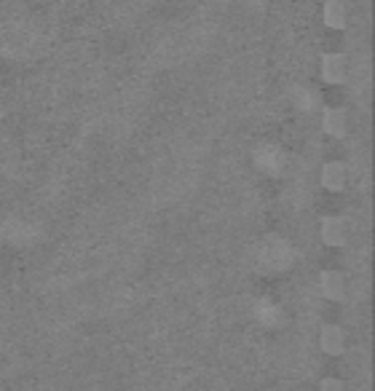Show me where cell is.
<instances>
[{"label": "cell", "instance_id": "obj_1", "mask_svg": "<svg viewBox=\"0 0 375 391\" xmlns=\"http://www.w3.org/2000/svg\"><path fill=\"white\" fill-rule=\"evenodd\" d=\"M351 75L346 54H324L321 56V78L327 83H346Z\"/></svg>", "mask_w": 375, "mask_h": 391}, {"label": "cell", "instance_id": "obj_2", "mask_svg": "<svg viewBox=\"0 0 375 391\" xmlns=\"http://www.w3.org/2000/svg\"><path fill=\"white\" fill-rule=\"evenodd\" d=\"M319 233H321V242L327 244V247H343L348 242V223L343 217H324L319 225Z\"/></svg>", "mask_w": 375, "mask_h": 391}, {"label": "cell", "instance_id": "obj_3", "mask_svg": "<svg viewBox=\"0 0 375 391\" xmlns=\"http://www.w3.org/2000/svg\"><path fill=\"white\" fill-rule=\"evenodd\" d=\"M321 188L324 190H333V193H340V190L348 185V169L346 163L340 161H327L321 166Z\"/></svg>", "mask_w": 375, "mask_h": 391}, {"label": "cell", "instance_id": "obj_4", "mask_svg": "<svg viewBox=\"0 0 375 391\" xmlns=\"http://www.w3.org/2000/svg\"><path fill=\"white\" fill-rule=\"evenodd\" d=\"M321 129L330 137H346L348 132V110L327 108L321 113Z\"/></svg>", "mask_w": 375, "mask_h": 391}, {"label": "cell", "instance_id": "obj_5", "mask_svg": "<svg viewBox=\"0 0 375 391\" xmlns=\"http://www.w3.org/2000/svg\"><path fill=\"white\" fill-rule=\"evenodd\" d=\"M321 19L330 30H343L348 22V8L343 0H327L321 8Z\"/></svg>", "mask_w": 375, "mask_h": 391}, {"label": "cell", "instance_id": "obj_6", "mask_svg": "<svg viewBox=\"0 0 375 391\" xmlns=\"http://www.w3.org/2000/svg\"><path fill=\"white\" fill-rule=\"evenodd\" d=\"M319 287L324 297H330V300H343V295H346V279L338 271H324Z\"/></svg>", "mask_w": 375, "mask_h": 391}, {"label": "cell", "instance_id": "obj_7", "mask_svg": "<svg viewBox=\"0 0 375 391\" xmlns=\"http://www.w3.org/2000/svg\"><path fill=\"white\" fill-rule=\"evenodd\" d=\"M321 349L327 354H340L343 349V333L338 327H324L321 330Z\"/></svg>", "mask_w": 375, "mask_h": 391}]
</instances>
